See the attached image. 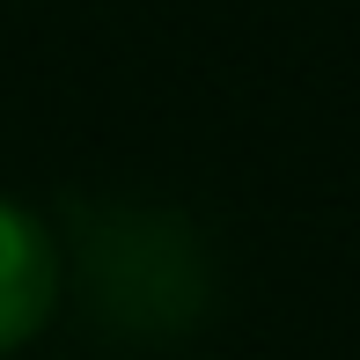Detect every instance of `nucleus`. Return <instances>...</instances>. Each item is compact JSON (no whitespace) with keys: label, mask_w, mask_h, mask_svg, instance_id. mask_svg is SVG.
Returning <instances> with one entry per match:
<instances>
[{"label":"nucleus","mask_w":360,"mask_h":360,"mask_svg":"<svg viewBox=\"0 0 360 360\" xmlns=\"http://www.w3.org/2000/svg\"><path fill=\"white\" fill-rule=\"evenodd\" d=\"M59 280H67V265H59L52 228L30 214V206L0 199V360L22 353L30 338L52 323Z\"/></svg>","instance_id":"obj_1"}]
</instances>
